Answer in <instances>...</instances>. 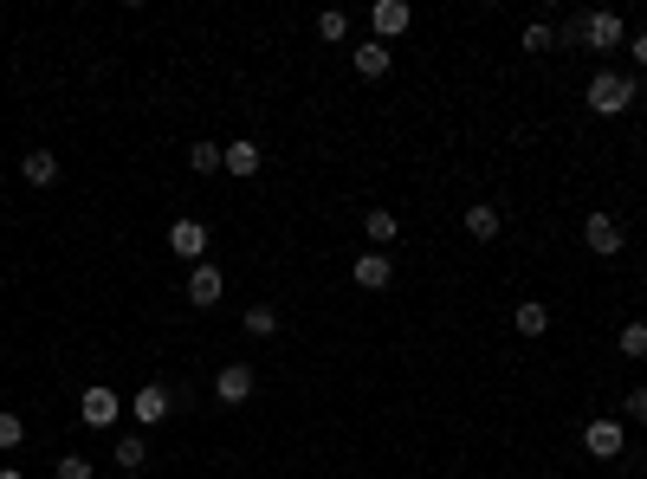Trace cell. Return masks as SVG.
I'll return each mask as SVG.
<instances>
[{"label":"cell","mask_w":647,"mask_h":479,"mask_svg":"<svg viewBox=\"0 0 647 479\" xmlns=\"http://www.w3.org/2000/svg\"><path fill=\"white\" fill-rule=\"evenodd\" d=\"M363 234H369V246H376V253H382V246H389L395 234H402V221H395L389 208H369V214H363Z\"/></svg>","instance_id":"16"},{"label":"cell","mask_w":647,"mask_h":479,"mask_svg":"<svg viewBox=\"0 0 647 479\" xmlns=\"http://www.w3.org/2000/svg\"><path fill=\"white\" fill-rule=\"evenodd\" d=\"M628 415H635L641 428H647V389H635V395H628Z\"/></svg>","instance_id":"26"},{"label":"cell","mask_w":647,"mask_h":479,"mask_svg":"<svg viewBox=\"0 0 647 479\" xmlns=\"http://www.w3.org/2000/svg\"><path fill=\"white\" fill-rule=\"evenodd\" d=\"M272 331H279V311H272V305H253V311H246V337H272Z\"/></svg>","instance_id":"20"},{"label":"cell","mask_w":647,"mask_h":479,"mask_svg":"<svg viewBox=\"0 0 647 479\" xmlns=\"http://www.w3.org/2000/svg\"><path fill=\"white\" fill-rule=\"evenodd\" d=\"M628 104H641V91H635V78H628V72H596V78H589V111H596V117H622Z\"/></svg>","instance_id":"1"},{"label":"cell","mask_w":647,"mask_h":479,"mask_svg":"<svg viewBox=\"0 0 647 479\" xmlns=\"http://www.w3.org/2000/svg\"><path fill=\"white\" fill-rule=\"evenodd\" d=\"M622 33H628L622 13H589V20H583V39H589L596 52H615V46H622Z\"/></svg>","instance_id":"8"},{"label":"cell","mask_w":647,"mask_h":479,"mask_svg":"<svg viewBox=\"0 0 647 479\" xmlns=\"http://www.w3.org/2000/svg\"><path fill=\"white\" fill-rule=\"evenodd\" d=\"M52 473H59V479H91L98 467H91L85 454H65V460H59V467H52Z\"/></svg>","instance_id":"25"},{"label":"cell","mask_w":647,"mask_h":479,"mask_svg":"<svg viewBox=\"0 0 647 479\" xmlns=\"http://www.w3.org/2000/svg\"><path fill=\"white\" fill-rule=\"evenodd\" d=\"M550 46H557V33H550L544 20H531L525 26V52H550Z\"/></svg>","instance_id":"24"},{"label":"cell","mask_w":647,"mask_h":479,"mask_svg":"<svg viewBox=\"0 0 647 479\" xmlns=\"http://www.w3.org/2000/svg\"><path fill=\"white\" fill-rule=\"evenodd\" d=\"M117 415H123L117 389H104V382H98V389H85V402H78V421H85V428H117Z\"/></svg>","instance_id":"5"},{"label":"cell","mask_w":647,"mask_h":479,"mask_svg":"<svg viewBox=\"0 0 647 479\" xmlns=\"http://www.w3.org/2000/svg\"><path fill=\"white\" fill-rule=\"evenodd\" d=\"M369 26H376L369 39H382V46H389V39H402L408 26H415V13H408V0H376V7H369Z\"/></svg>","instance_id":"3"},{"label":"cell","mask_w":647,"mask_h":479,"mask_svg":"<svg viewBox=\"0 0 647 479\" xmlns=\"http://www.w3.org/2000/svg\"><path fill=\"white\" fill-rule=\"evenodd\" d=\"M622 221H615V214H583V246H589V253H596V259H615V253H622Z\"/></svg>","instance_id":"2"},{"label":"cell","mask_w":647,"mask_h":479,"mask_svg":"<svg viewBox=\"0 0 647 479\" xmlns=\"http://www.w3.org/2000/svg\"><path fill=\"white\" fill-rule=\"evenodd\" d=\"M220 292H227V272H220L214 259H201V266L188 272V305L208 311V305H220Z\"/></svg>","instance_id":"4"},{"label":"cell","mask_w":647,"mask_h":479,"mask_svg":"<svg viewBox=\"0 0 647 479\" xmlns=\"http://www.w3.org/2000/svg\"><path fill=\"white\" fill-rule=\"evenodd\" d=\"M130 415L143 421V428H162V421H169V389H162V382H143L136 402H130Z\"/></svg>","instance_id":"6"},{"label":"cell","mask_w":647,"mask_h":479,"mask_svg":"<svg viewBox=\"0 0 647 479\" xmlns=\"http://www.w3.org/2000/svg\"><path fill=\"white\" fill-rule=\"evenodd\" d=\"M343 33H350V13H337V7H330V13H318V39H324V46H337Z\"/></svg>","instance_id":"21"},{"label":"cell","mask_w":647,"mask_h":479,"mask_svg":"<svg viewBox=\"0 0 647 479\" xmlns=\"http://www.w3.org/2000/svg\"><path fill=\"white\" fill-rule=\"evenodd\" d=\"M20 175H26L33 188H52V182H59V156H52V149H26Z\"/></svg>","instance_id":"13"},{"label":"cell","mask_w":647,"mask_h":479,"mask_svg":"<svg viewBox=\"0 0 647 479\" xmlns=\"http://www.w3.org/2000/svg\"><path fill=\"white\" fill-rule=\"evenodd\" d=\"M350 279L363 285V292H382V285L395 279V266H389V259L376 253V246H369V253H363V259H356V266H350Z\"/></svg>","instance_id":"10"},{"label":"cell","mask_w":647,"mask_h":479,"mask_svg":"<svg viewBox=\"0 0 647 479\" xmlns=\"http://www.w3.org/2000/svg\"><path fill=\"white\" fill-rule=\"evenodd\" d=\"M350 65H356L363 78H382V72H389V46H382V39H363V46L350 52Z\"/></svg>","instance_id":"14"},{"label":"cell","mask_w":647,"mask_h":479,"mask_svg":"<svg viewBox=\"0 0 647 479\" xmlns=\"http://www.w3.org/2000/svg\"><path fill=\"white\" fill-rule=\"evenodd\" d=\"M0 479H26V473H20V467H0Z\"/></svg>","instance_id":"28"},{"label":"cell","mask_w":647,"mask_h":479,"mask_svg":"<svg viewBox=\"0 0 647 479\" xmlns=\"http://www.w3.org/2000/svg\"><path fill=\"white\" fill-rule=\"evenodd\" d=\"M512 331H518V337H544V331H550V311L538 305V298H525V305L512 311Z\"/></svg>","instance_id":"17"},{"label":"cell","mask_w":647,"mask_h":479,"mask_svg":"<svg viewBox=\"0 0 647 479\" xmlns=\"http://www.w3.org/2000/svg\"><path fill=\"white\" fill-rule=\"evenodd\" d=\"M188 169L195 175H220V143H195L188 149Z\"/></svg>","instance_id":"19"},{"label":"cell","mask_w":647,"mask_h":479,"mask_svg":"<svg viewBox=\"0 0 647 479\" xmlns=\"http://www.w3.org/2000/svg\"><path fill=\"white\" fill-rule=\"evenodd\" d=\"M460 227H466V234H473V240H499V208H486V201H479V208H466L460 214Z\"/></svg>","instance_id":"15"},{"label":"cell","mask_w":647,"mask_h":479,"mask_svg":"<svg viewBox=\"0 0 647 479\" xmlns=\"http://www.w3.org/2000/svg\"><path fill=\"white\" fill-rule=\"evenodd\" d=\"M169 246H175L182 259H195V266H201V253H208V227H201V221H175V227H169Z\"/></svg>","instance_id":"11"},{"label":"cell","mask_w":647,"mask_h":479,"mask_svg":"<svg viewBox=\"0 0 647 479\" xmlns=\"http://www.w3.org/2000/svg\"><path fill=\"white\" fill-rule=\"evenodd\" d=\"M259 162H266V156H259V143H246V136L220 149V169H227V175H259Z\"/></svg>","instance_id":"12"},{"label":"cell","mask_w":647,"mask_h":479,"mask_svg":"<svg viewBox=\"0 0 647 479\" xmlns=\"http://www.w3.org/2000/svg\"><path fill=\"white\" fill-rule=\"evenodd\" d=\"M615 344H622V357H647V324L641 318L622 324V337H615Z\"/></svg>","instance_id":"22"},{"label":"cell","mask_w":647,"mask_h":479,"mask_svg":"<svg viewBox=\"0 0 647 479\" xmlns=\"http://www.w3.org/2000/svg\"><path fill=\"white\" fill-rule=\"evenodd\" d=\"M214 395H220L227 408H240L246 395H253V369H246V363H220V376H214Z\"/></svg>","instance_id":"7"},{"label":"cell","mask_w":647,"mask_h":479,"mask_svg":"<svg viewBox=\"0 0 647 479\" xmlns=\"http://www.w3.org/2000/svg\"><path fill=\"white\" fill-rule=\"evenodd\" d=\"M635 65H641V72H647V33L635 39Z\"/></svg>","instance_id":"27"},{"label":"cell","mask_w":647,"mask_h":479,"mask_svg":"<svg viewBox=\"0 0 647 479\" xmlns=\"http://www.w3.org/2000/svg\"><path fill=\"white\" fill-rule=\"evenodd\" d=\"M20 441H26V421L20 415H0V454H13Z\"/></svg>","instance_id":"23"},{"label":"cell","mask_w":647,"mask_h":479,"mask_svg":"<svg viewBox=\"0 0 647 479\" xmlns=\"http://www.w3.org/2000/svg\"><path fill=\"white\" fill-rule=\"evenodd\" d=\"M583 447L596 460H615V454H622V421H589V428H583Z\"/></svg>","instance_id":"9"},{"label":"cell","mask_w":647,"mask_h":479,"mask_svg":"<svg viewBox=\"0 0 647 479\" xmlns=\"http://www.w3.org/2000/svg\"><path fill=\"white\" fill-rule=\"evenodd\" d=\"M143 460H149L143 434H117V467H123V473H143Z\"/></svg>","instance_id":"18"}]
</instances>
